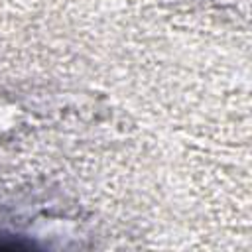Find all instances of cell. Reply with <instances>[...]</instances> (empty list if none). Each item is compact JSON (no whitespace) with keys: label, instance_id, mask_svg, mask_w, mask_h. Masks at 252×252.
Wrapping results in <instances>:
<instances>
[{"label":"cell","instance_id":"6da1fadb","mask_svg":"<svg viewBox=\"0 0 252 252\" xmlns=\"http://www.w3.org/2000/svg\"><path fill=\"white\" fill-rule=\"evenodd\" d=\"M33 244L20 240V238H12V236H0V250H24V248H32Z\"/></svg>","mask_w":252,"mask_h":252}]
</instances>
